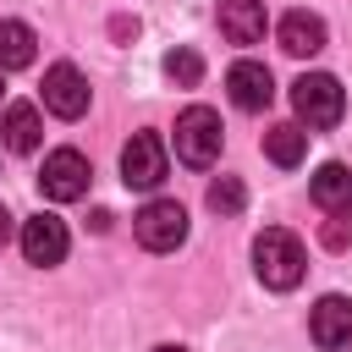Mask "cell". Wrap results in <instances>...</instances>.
I'll list each match as a JSON object with an SVG mask.
<instances>
[{"instance_id": "obj_15", "label": "cell", "mask_w": 352, "mask_h": 352, "mask_svg": "<svg viewBox=\"0 0 352 352\" xmlns=\"http://www.w3.org/2000/svg\"><path fill=\"white\" fill-rule=\"evenodd\" d=\"M264 154L292 170V165H302V154H308V132H302L297 121H275V126L264 132Z\"/></svg>"}, {"instance_id": "obj_18", "label": "cell", "mask_w": 352, "mask_h": 352, "mask_svg": "<svg viewBox=\"0 0 352 352\" xmlns=\"http://www.w3.org/2000/svg\"><path fill=\"white\" fill-rule=\"evenodd\" d=\"M242 198H248V192H242V182H236V176L209 182V209H214V214H236V209H242Z\"/></svg>"}, {"instance_id": "obj_5", "label": "cell", "mask_w": 352, "mask_h": 352, "mask_svg": "<svg viewBox=\"0 0 352 352\" xmlns=\"http://www.w3.org/2000/svg\"><path fill=\"white\" fill-rule=\"evenodd\" d=\"M88 160L77 154V148H55V154H44V170H38V192L50 198V204H77L82 192H88Z\"/></svg>"}, {"instance_id": "obj_21", "label": "cell", "mask_w": 352, "mask_h": 352, "mask_svg": "<svg viewBox=\"0 0 352 352\" xmlns=\"http://www.w3.org/2000/svg\"><path fill=\"white\" fill-rule=\"evenodd\" d=\"M6 242H11V209L0 204V248H6Z\"/></svg>"}, {"instance_id": "obj_16", "label": "cell", "mask_w": 352, "mask_h": 352, "mask_svg": "<svg viewBox=\"0 0 352 352\" xmlns=\"http://www.w3.org/2000/svg\"><path fill=\"white\" fill-rule=\"evenodd\" d=\"M33 55H38L33 28L28 22H0V72H22V66H33Z\"/></svg>"}, {"instance_id": "obj_12", "label": "cell", "mask_w": 352, "mask_h": 352, "mask_svg": "<svg viewBox=\"0 0 352 352\" xmlns=\"http://www.w3.org/2000/svg\"><path fill=\"white\" fill-rule=\"evenodd\" d=\"M275 38H280V50L286 55H319L324 50V22L314 16V11H286L280 16V28H275Z\"/></svg>"}, {"instance_id": "obj_13", "label": "cell", "mask_w": 352, "mask_h": 352, "mask_svg": "<svg viewBox=\"0 0 352 352\" xmlns=\"http://www.w3.org/2000/svg\"><path fill=\"white\" fill-rule=\"evenodd\" d=\"M220 33L231 44H258L264 38V0H220Z\"/></svg>"}, {"instance_id": "obj_20", "label": "cell", "mask_w": 352, "mask_h": 352, "mask_svg": "<svg viewBox=\"0 0 352 352\" xmlns=\"http://www.w3.org/2000/svg\"><path fill=\"white\" fill-rule=\"evenodd\" d=\"M110 33H116V38H132V33H138V22H126V16H116V22H110Z\"/></svg>"}, {"instance_id": "obj_1", "label": "cell", "mask_w": 352, "mask_h": 352, "mask_svg": "<svg viewBox=\"0 0 352 352\" xmlns=\"http://www.w3.org/2000/svg\"><path fill=\"white\" fill-rule=\"evenodd\" d=\"M253 270H258V280L270 292H292L302 280V270H308V253L286 226H270V231L253 236Z\"/></svg>"}, {"instance_id": "obj_7", "label": "cell", "mask_w": 352, "mask_h": 352, "mask_svg": "<svg viewBox=\"0 0 352 352\" xmlns=\"http://www.w3.org/2000/svg\"><path fill=\"white\" fill-rule=\"evenodd\" d=\"M88 77L72 66V60H60V66H50L44 72V110L50 116H60V121H77L82 110H88Z\"/></svg>"}, {"instance_id": "obj_17", "label": "cell", "mask_w": 352, "mask_h": 352, "mask_svg": "<svg viewBox=\"0 0 352 352\" xmlns=\"http://www.w3.org/2000/svg\"><path fill=\"white\" fill-rule=\"evenodd\" d=\"M165 77L182 82V88H192V82L204 77V55H198V50H170V55H165Z\"/></svg>"}, {"instance_id": "obj_3", "label": "cell", "mask_w": 352, "mask_h": 352, "mask_svg": "<svg viewBox=\"0 0 352 352\" xmlns=\"http://www.w3.org/2000/svg\"><path fill=\"white\" fill-rule=\"evenodd\" d=\"M292 110H297V121H308V126H336L341 121V110H346V94H341V82L330 77V72H302L297 82H292Z\"/></svg>"}, {"instance_id": "obj_9", "label": "cell", "mask_w": 352, "mask_h": 352, "mask_svg": "<svg viewBox=\"0 0 352 352\" xmlns=\"http://www.w3.org/2000/svg\"><path fill=\"white\" fill-rule=\"evenodd\" d=\"M22 258L38 264V270L60 264L66 258V220L60 214H44V209L33 220H22Z\"/></svg>"}, {"instance_id": "obj_11", "label": "cell", "mask_w": 352, "mask_h": 352, "mask_svg": "<svg viewBox=\"0 0 352 352\" xmlns=\"http://www.w3.org/2000/svg\"><path fill=\"white\" fill-rule=\"evenodd\" d=\"M308 192H314V204H319L324 214H346V209H352V170H346L341 160H324V165L314 170Z\"/></svg>"}, {"instance_id": "obj_19", "label": "cell", "mask_w": 352, "mask_h": 352, "mask_svg": "<svg viewBox=\"0 0 352 352\" xmlns=\"http://www.w3.org/2000/svg\"><path fill=\"white\" fill-rule=\"evenodd\" d=\"M319 242H324L330 253H341V248L352 242V220H341V214H330V220H324V231H319Z\"/></svg>"}, {"instance_id": "obj_10", "label": "cell", "mask_w": 352, "mask_h": 352, "mask_svg": "<svg viewBox=\"0 0 352 352\" xmlns=\"http://www.w3.org/2000/svg\"><path fill=\"white\" fill-rule=\"evenodd\" d=\"M226 88H231V104L236 110H270V99H275V77L258 60H236L226 72Z\"/></svg>"}, {"instance_id": "obj_2", "label": "cell", "mask_w": 352, "mask_h": 352, "mask_svg": "<svg viewBox=\"0 0 352 352\" xmlns=\"http://www.w3.org/2000/svg\"><path fill=\"white\" fill-rule=\"evenodd\" d=\"M176 160L192 170H209L220 160V116L209 104H187L176 116Z\"/></svg>"}, {"instance_id": "obj_14", "label": "cell", "mask_w": 352, "mask_h": 352, "mask_svg": "<svg viewBox=\"0 0 352 352\" xmlns=\"http://www.w3.org/2000/svg\"><path fill=\"white\" fill-rule=\"evenodd\" d=\"M38 138H44L38 110H33V104H6V116H0V143H6L11 154H33Z\"/></svg>"}, {"instance_id": "obj_6", "label": "cell", "mask_w": 352, "mask_h": 352, "mask_svg": "<svg viewBox=\"0 0 352 352\" xmlns=\"http://www.w3.org/2000/svg\"><path fill=\"white\" fill-rule=\"evenodd\" d=\"M165 143H160V132H132V143L121 148V182L126 187H138V192H154L160 182H165Z\"/></svg>"}, {"instance_id": "obj_4", "label": "cell", "mask_w": 352, "mask_h": 352, "mask_svg": "<svg viewBox=\"0 0 352 352\" xmlns=\"http://www.w3.org/2000/svg\"><path fill=\"white\" fill-rule=\"evenodd\" d=\"M132 231L148 253H176L187 242V209L176 198H148L138 214H132Z\"/></svg>"}, {"instance_id": "obj_22", "label": "cell", "mask_w": 352, "mask_h": 352, "mask_svg": "<svg viewBox=\"0 0 352 352\" xmlns=\"http://www.w3.org/2000/svg\"><path fill=\"white\" fill-rule=\"evenodd\" d=\"M154 352H187V346H154Z\"/></svg>"}, {"instance_id": "obj_8", "label": "cell", "mask_w": 352, "mask_h": 352, "mask_svg": "<svg viewBox=\"0 0 352 352\" xmlns=\"http://www.w3.org/2000/svg\"><path fill=\"white\" fill-rule=\"evenodd\" d=\"M308 330H314V346H324V352L352 346V297L324 292V297L314 302V314H308Z\"/></svg>"}]
</instances>
